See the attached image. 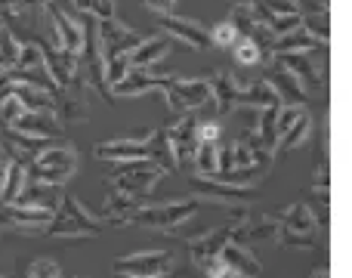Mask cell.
<instances>
[{
    "label": "cell",
    "mask_w": 352,
    "mask_h": 278,
    "mask_svg": "<svg viewBox=\"0 0 352 278\" xmlns=\"http://www.w3.org/2000/svg\"><path fill=\"white\" fill-rule=\"evenodd\" d=\"M105 229V220L99 213L87 211L74 195H59V207H56V220L50 223V229L43 235L50 238H87V235H99Z\"/></svg>",
    "instance_id": "obj_1"
},
{
    "label": "cell",
    "mask_w": 352,
    "mask_h": 278,
    "mask_svg": "<svg viewBox=\"0 0 352 278\" xmlns=\"http://www.w3.org/2000/svg\"><path fill=\"white\" fill-rule=\"evenodd\" d=\"M195 201H167V204H155V207H140L133 213H124L121 226L133 223V226H148V229H161V232H170L176 226H182L186 220L195 217Z\"/></svg>",
    "instance_id": "obj_2"
},
{
    "label": "cell",
    "mask_w": 352,
    "mask_h": 278,
    "mask_svg": "<svg viewBox=\"0 0 352 278\" xmlns=\"http://www.w3.org/2000/svg\"><path fill=\"white\" fill-rule=\"evenodd\" d=\"M74 170H78V151L68 145H50L31 161V176L37 182H50V186H62L65 180H72Z\"/></svg>",
    "instance_id": "obj_3"
},
{
    "label": "cell",
    "mask_w": 352,
    "mask_h": 278,
    "mask_svg": "<svg viewBox=\"0 0 352 278\" xmlns=\"http://www.w3.org/2000/svg\"><path fill=\"white\" fill-rule=\"evenodd\" d=\"M173 266L170 250H140L130 257H118L115 275L121 278H164Z\"/></svg>",
    "instance_id": "obj_4"
},
{
    "label": "cell",
    "mask_w": 352,
    "mask_h": 278,
    "mask_svg": "<svg viewBox=\"0 0 352 278\" xmlns=\"http://www.w3.org/2000/svg\"><path fill=\"white\" fill-rule=\"evenodd\" d=\"M164 173H167V167L158 161H127V164H118V167L111 170L109 180L118 182V186H124V189H130V192L148 195L155 186H158V180Z\"/></svg>",
    "instance_id": "obj_5"
},
{
    "label": "cell",
    "mask_w": 352,
    "mask_h": 278,
    "mask_svg": "<svg viewBox=\"0 0 352 278\" xmlns=\"http://www.w3.org/2000/svg\"><path fill=\"white\" fill-rule=\"evenodd\" d=\"M248 220V211L244 213H238L235 220H229L226 226H219V229H210V232H204L201 238H195L192 244H188V257H192V263L198 269H204L207 263H213L219 254H223V248L232 242V235H235V229Z\"/></svg>",
    "instance_id": "obj_6"
},
{
    "label": "cell",
    "mask_w": 352,
    "mask_h": 278,
    "mask_svg": "<svg viewBox=\"0 0 352 278\" xmlns=\"http://www.w3.org/2000/svg\"><path fill=\"white\" fill-rule=\"evenodd\" d=\"M96 158L105 164H127V161H155L152 139L142 133L127 136V139H109V142L96 145Z\"/></svg>",
    "instance_id": "obj_7"
},
{
    "label": "cell",
    "mask_w": 352,
    "mask_h": 278,
    "mask_svg": "<svg viewBox=\"0 0 352 278\" xmlns=\"http://www.w3.org/2000/svg\"><path fill=\"white\" fill-rule=\"evenodd\" d=\"M56 220V207H22V204H3L0 226L12 232H47Z\"/></svg>",
    "instance_id": "obj_8"
},
{
    "label": "cell",
    "mask_w": 352,
    "mask_h": 278,
    "mask_svg": "<svg viewBox=\"0 0 352 278\" xmlns=\"http://www.w3.org/2000/svg\"><path fill=\"white\" fill-rule=\"evenodd\" d=\"M195 130H198V121L195 115H182L176 124L164 130V145L170 151L173 164H188L195 161V151H198V139H195Z\"/></svg>",
    "instance_id": "obj_9"
},
{
    "label": "cell",
    "mask_w": 352,
    "mask_h": 278,
    "mask_svg": "<svg viewBox=\"0 0 352 278\" xmlns=\"http://www.w3.org/2000/svg\"><path fill=\"white\" fill-rule=\"evenodd\" d=\"M47 6H50V19H53V41H56V47L80 59V53H84V43H87L84 25H78L72 16H65L59 6H53V3H47Z\"/></svg>",
    "instance_id": "obj_10"
},
{
    "label": "cell",
    "mask_w": 352,
    "mask_h": 278,
    "mask_svg": "<svg viewBox=\"0 0 352 278\" xmlns=\"http://www.w3.org/2000/svg\"><path fill=\"white\" fill-rule=\"evenodd\" d=\"M140 43H142V37L136 31H130L127 25L115 22V19H99V47L102 50L130 59V53L140 50Z\"/></svg>",
    "instance_id": "obj_11"
},
{
    "label": "cell",
    "mask_w": 352,
    "mask_h": 278,
    "mask_svg": "<svg viewBox=\"0 0 352 278\" xmlns=\"http://www.w3.org/2000/svg\"><path fill=\"white\" fill-rule=\"evenodd\" d=\"M192 189L210 201H226V204H244L256 198V189L248 186H229V182L210 180V176H192Z\"/></svg>",
    "instance_id": "obj_12"
},
{
    "label": "cell",
    "mask_w": 352,
    "mask_h": 278,
    "mask_svg": "<svg viewBox=\"0 0 352 278\" xmlns=\"http://www.w3.org/2000/svg\"><path fill=\"white\" fill-rule=\"evenodd\" d=\"M170 99H173V109H201L213 99V87L210 81H195V78H173V87H170Z\"/></svg>",
    "instance_id": "obj_13"
},
{
    "label": "cell",
    "mask_w": 352,
    "mask_h": 278,
    "mask_svg": "<svg viewBox=\"0 0 352 278\" xmlns=\"http://www.w3.org/2000/svg\"><path fill=\"white\" fill-rule=\"evenodd\" d=\"M263 81H266V84L272 87L275 93H278L281 105H306V103H309V93H306V87L300 84V81L294 78V74L287 72L285 65H278V62L269 68V74Z\"/></svg>",
    "instance_id": "obj_14"
},
{
    "label": "cell",
    "mask_w": 352,
    "mask_h": 278,
    "mask_svg": "<svg viewBox=\"0 0 352 278\" xmlns=\"http://www.w3.org/2000/svg\"><path fill=\"white\" fill-rule=\"evenodd\" d=\"M0 139H3V149L12 161H22V164H31L41 151L50 149V139H37V136H25L12 127H0Z\"/></svg>",
    "instance_id": "obj_15"
},
{
    "label": "cell",
    "mask_w": 352,
    "mask_h": 278,
    "mask_svg": "<svg viewBox=\"0 0 352 278\" xmlns=\"http://www.w3.org/2000/svg\"><path fill=\"white\" fill-rule=\"evenodd\" d=\"M158 25L173 37V41H182L186 47H195V50L213 47L210 31L195 25V22H186V19H176V16H158Z\"/></svg>",
    "instance_id": "obj_16"
},
{
    "label": "cell",
    "mask_w": 352,
    "mask_h": 278,
    "mask_svg": "<svg viewBox=\"0 0 352 278\" xmlns=\"http://www.w3.org/2000/svg\"><path fill=\"white\" fill-rule=\"evenodd\" d=\"M170 87H173V78H161V74H148V72H136V74H127L121 84L115 87L118 96H140V93H164L167 105H173L170 99Z\"/></svg>",
    "instance_id": "obj_17"
},
{
    "label": "cell",
    "mask_w": 352,
    "mask_h": 278,
    "mask_svg": "<svg viewBox=\"0 0 352 278\" xmlns=\"http://www.w3.org/2000/svg\"><path fill=\"white\" fill-rule=\"evenodd\" d=\"M275 217L281 220V229L294 232V235H316L318 232L316 213L306 204H287V207H281V211H275Z\"/></svg>",
    "instance_id": "obj_18"
},
{
    "label": "cell",
    "mask_w": 352,
    "mask_h": 278,
    "mask_svg": "<svg viewBox=\"0 0 352 278\" xmlns=\"http://www.w3.org/2000/svg\"><path fill=\"white\" fill-rule=\"evenodd\" d=\"M275 62L278 65H285L287 72L294 74V78L300 81V84L306 87V93L309 90H318V84L324 81V74L318 72L316 65L309 62V53H294V56H275Z\"/></svg>",
    "instance_id": "obj_19"
},
{
    "label": "cell",
    "mask_w": 352,
    "mask_h": 278,
    "mask_svg": "<svg viewBox=\"0 0 352 278\" xmlns=\"http://www.w3.org/2000/svg\"><path fill=\"white\" fill-rule=\"evenodd\" d=\"M167 53H170V41H167V37H148V41L140 43V50L130 53V65H133L136 72H148V68L158 65Z\"/></svg>",
    "instance_id": "obj_20"
},
{
    "label": "cell",
    "mask_w": 352,
    "mask_h": 278,
    "mask_svg": "<svg viewBox=\"0 0 352 278\" xmlns=\"http://www.w3.org/2000/svg\"><path fill=\"white\" fill-rule=\"evenodd\" d=\"M219 257H223V260L229 263V266L235 269V272L241 275V278H256V275H260V263H256V257L250 254L244 244L229 242V244L223 248V254H219Z\"/></svg>",
    "instance_id": "obj_21"
},
{
    "label": "cell",
    "mask_w": 352,
    "mask_h": 278,
    "mask_svg": "<svg viewBox=\"0 0 352 278\" xmlns=\"http://www.w3.org/2000/svg\"><path fill=\"white\" fill-rule=\"evenodd\" d=\"M210 87H213V103H217L219 111H229L238 105V96H241V84L232 78L229 72H219L210 78Z\"/></svg>",
    "instance_id": "obj_22"
},
{
    "label": "cell",
    "mask_w": 352,
    "mask_h": 278,
    "mask_svg": "<svg viewBox=\"0 0 352 278\" xmlns=\"http://www.w3.org/2000/svg\"><path fill=\"white\" fill-rule=\"evenodd\" d=\"M238 105H250V109H278L281 99L266 81H256V84L241 87V96H238Z\"/></svg>",
    "instance_id": "obj_23"
},
{
    "label": "cell",
    "mask_w": 352,
    "mask_h": 278,
    "mask_svg": "<svg viewBox=\"0 0 352 278\" xmlns=\"http://www.w3.org/2000/svg\"><path fill=\"white\" fill-rule=\"evenodd\" d=\"M318 47H322V43H318L312 34H306V31H294V34L275 37V43L269 47V53L272 56H294V53H312V50H318Z\"/></svg>",
    "instance_id": "obj_24"
},
{
    "label": "cell",
    "mask_w": 352,
    "mask_h": 278,
    "mask_svg": "<svg viewBox=\"0 0 352 278\" xmlns=\"http://www.w3.org/2000/svg\"><path fill=\"white\" fill-rule=\"evenodd\" d=\"M309 133H312V118L303 111V115L297 118V124H294V127L278 139V145H275V155H278V151H294V149H300V145H306Z\"/></svg>",
    "instance_id": "obj_25"
},
{
    "label": "cell",
    "mask_w": 352,
    "mask_h": 278,
    "mask_svg": "<svg viewBox=\"0 0 352 278\" xmlns=\"http://www.w3.org/2000/svg\"><path fill=\"white\" fill-rule=\"evenodd\" d=\"M219 142H198V151H195V170L198 176H217L219 173Z\"/></svg>",
    "instance_id": "obj_26"
},
{
    "label": "cell",
    "mask_w": 352,
    "mask_h": 278,
    "mask_svg": "<svg viewBox=\"0 0 352 278\" xmlns=\"http://www.w3.org/2000/svg\"><path fill=\"white\" fill-rule=\"evenodd\" d=\"M28 170H25L22 161H12L10 164V176H6V189H3V204H16L19 198H22V192L28 189Z\"/></svg>",
    "instance_id": "obj_27"
},
{
    "label": "cell",
    "mask_w": 352,
    "mask_h": 278,
    "mask_svg": "<svg viewBox=\"0 0 352 278\" xmlns=\"http://www.w3.org/2000/svg\"><path fill=\"white\" fill-rule=\"evenodd\" d=\"M250 3H254V12L260 22H266L269 16H294V12H300L297 0H250Z\"/></svg>",
    "instance_id": "obj_28"
},
{
    "label": "cell",
    "mask_w": 352,
    "mask_h": 278,
    "mask_svg": "<svg viewBox=\"0 0 352 278\" xmlns=\"http://www.w3.org/2000/svg\"><path fill=\"white\" fill-rule=\"evenodd\" d=\"M303 25H306V34H312L322 47H328L331 41V19H328V10H316L309 16H303Z\"/></svg>",
    "instance_id": "obj_29"
},
{
    "label": "cell",
    "mask_w": 352,
    "mask_h": 278,
    "mask_svg": "<svg viewBox=\"0 0 352 278\" xmlns=\"http://www.w3.org/2000/svg\"><path fill=\"white\" fill-rule=\"evenodd\" d=\"M266 56L269 53L254 41V37H244V34L238 37V43H235V62L238 65H256V62H263Z\"/></svg>",
    "instance_id": "obj_30"
},
{
    "label": "cell",
    "mask_w": 352,
    "mask_h": 278,
    "mask_svg": "<svg viewBox=\"0 0 352 278\" xmlns=\"http://www.w3.org/2000/svg\"><path fill=\"white\" fill-rule=\"evenodd\" d=\"M74 10L96 19H115V0H72Z\"/></svg>",
    "instance_id": "obj_31"
},
{
    "label": "cell",
    "mask_w": 352,
    "mask_h": 278,
    "mask_svg": "<svg viewBox=\"0 0 352 278\" xmlns=\"http://www.w3.org/2000/svg\"><path fill=\"white\" fill-rule=\"evenodd\" d=\"M266 25H269V31H272L275 37H285V34H294V31H300V25H303V16H300V12H294V16H269Z\"/></svg>",
    "instance_id": "obj_32"
},
{
    "label": "cell",
    "mask_w": 352,
    "mask_h": 278,
    "mask_svg": "<svg viewBox=\"0 0 352 278\" xmlns=\"http://www.w3.org/2000/svg\"><path fill=\"white\" fill-rule=\"evenodd\" d=\"M25 111H28V109H25V105L10 93V96L0 103V127H12V124H16L19 118L25 115Z\"/></svg>",
    "instance_id": "obj_33"
},
{
    "label": "cell",
    "mask_w": 352,
    "mask_h": 278,
    "mask_svg": "<svg viewBox=\"0 0 352 278\" xmlns=\"http://www.w3.org/2000/svg\"><path fill=\"white\" fill-rule=\"evenodd\" d=\"M210 37H213V43H217V47H235L238 37H241V31H238V25L229 19V22H219L217 28L210 31Z\"/></svg>",
    "instance_id": "obj_34"
},
{
    "label": "cell",
    "mask_w": 352,
    "mask_h": 278,
    "mask_svg": "<svg viewBox=\"0 0 352 278\" xmlns=\"http://www.w3.org/2000/svg\"><path fill=\"white\" fill-rule=\"evenodd\" d=\"M28 278H62V269H59V263L50 260V257H37L28 266Z\"/></svg>",
    "instance_id": "obj_35"
},
{
    "label": "cell",
    "mask_w": 352,
    "mask_h": 278,
    "mask_svg": "<svg viewBox=\"0 0 352 278\" xmlns=\"http://www.w3.org/2000/svg\"><path fill=\"white\" fill-rule=\"evenodd\" d=\"M278 244H285V248H294V250H316L318 242L316 235H294V232H278Z\"/></svg>",
    "instance_id": "obj_36"
},
{
    "label": "cell",
    "mask_w": 352,
    "mask_h": 278,
    "mask_svg": "<svg viewBox=\"0 0 352 278\" xmlns=\"http://www.w3.org/2000/svg\"><path fill=\"white\" fill-rule=\"evenodd\" d=\"M201 272H204V278H241V275L235 272V269L229 266V263L223 260V257H217L213 263H207V266L201 269Z\"/></svg>",
    "instance_id": "obj_37"
},
{
    "label": "cell",
    "mask_w": 352,
    "mask_h": 278,
    "mask_svg": "<svg viewBox=\"0 0 352 278\" xmlns=\"http://www.w3.org/2000/svg\"><path fill=\"white\" fill-rule=\"evenodd\" d=\"M12 84H16V65H3L0 68V103L10 96Z\"/></svg>",
    "instance_id": "obj_38"
},
{
    "label": "cell",
    "mask_w": 352,
    "mask_h": 278,
    "mask_svg": "<svg viewBox=\"0 0 352 278\" xmlns=\"http://www.w3.org/2000/svg\"><path fill=\"white\" fill-rule=\"evenodd\" d=\"M195 139L198 142H219V124H198Z\"/></svg>",
    "instance_id": "obj_39"
},
{
    "label": "cell",
    "mask_w": 352,
    "mask_h": 278,
    "mask_svg": "<svg viewBox=\"0 0 352 278\" xmlns=\"http://www.w3.org/2000/svg\"><path fill=\"white\" fill-rule=\"evenodd\" d=\"M10 164H12V158H10V155H0V198H3V189H6V176H10Z\"/></svg>",
    "instance_id": "obj_40"
},
{
    "label": "cell",
    "mask_w": 352,
    "mask_h": 278,
    "mask_svg": "<svg viewBox=\"0 0 352 278\" xmlns=\"http://www.w3.org/2000/svg\"><path fill=\"white\" fill-rule=\"evenodd\" d=\"M173 3H176V0H146V6H148V10H155L158 16L170 12V10H173Z\"/></svg>",
    "instance_id": "obj_41"
},
{
    "label": "cell",
    "mask_w": 352,
    "mask_h": 278,
    "mask_svg": "<svg viewBox=\"0 0 352 278\" xmlns=\"http://www.w3.org/2000/svg\"><path fill=\"white\" fill-rule=\"evenodd\" d=\"M47 3H50V0H16V10H22V6H25V10H31V6L37 10V6H47Z\"/></svg>",
    "instance_id": "obj_42"
},
{
    "label": "cell",
    "mask_w": 352,
    "mask_h": 278,
    "mask_svg": "<svg viewBox=\"0 0 352 278\" xmlns=\"http://www.w3.org/2000/svg\"><path fill=\"white\" fill-rule=\"evenodd\" d=\"M312 278H331V272H328V266H322V269H316V272H312Z\"/></svg>",
    "instance_id": "obj_43"
},
{
    "label": "cell",
    "mask_w": 352,
    "mask_h": 278,
    "mask_svg": "<svg viewBox=\"0 0 352 278\" xmlns=\"http://www.w3.org/2000/svg\"><path fill=\"white\" fill-rule=\"evenodd\" d=\"M0 10H16V0H0Z\"/></svg>",
    "instance_id": "obj_44"
},
{
    "label": "cell",
    "mask_w": 352,
    "mask_h": 278,
    "mask_svg": "<svg viewBox=\"0 0 352 278\" xmlns=\"http://www.w3.org/2000/svg\"><path fill=\"white\" fill-rule=\"evenodd\" d=\"M0 28H3V25H0ZM6 65V62H3V53H0V68H3Z\"/></svg>",
    "instance_id": "obj_45"
},
{
    "label": "cell",
    "mask_w": 352,
    "mask_h": 278,
    "mask_svg": "<svg viewBox=\"0 0 352 278\" xmlns=\"http://www.w3.org/2000/svg\"><path fill=\"white\" fill-rule=\"evenodd\" d=\"M244 3H250V0H244Z\"/></svg>",
    "instance_id": "obj_46"
},
{
    "label": "cell",
    "mask_w": 352,
    "mask_h": 278,
    "mask_svg": "<svg viewBox=\"0 0 352 278\" xmlns=\"http://www.w3.org/2000/svg\"><path fill=\"white\" fill-rule=\"evenodd\" d=\"M0 278H3V275H0Z\"/></svg>",
    "instance_id": "obj_47"
}]
</instances>
